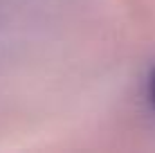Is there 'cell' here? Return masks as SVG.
Returning a JSON list of instances; mask_svg holds the SVG:
<instances>
[{"label": "cell", "mask_w": 155, "mask_h": 153, "mask_svg": "<svg viewBox=\"0 0 155 153\" xmlns=\"http://www.w3.org/2000/svg\"><path fill=\"white\" fill-rule=\"evenodd\" d=\"M146 101L155 113V65L148 70V77H146Z\"/></svg>", "instance_id": "1"}]
</instances>
